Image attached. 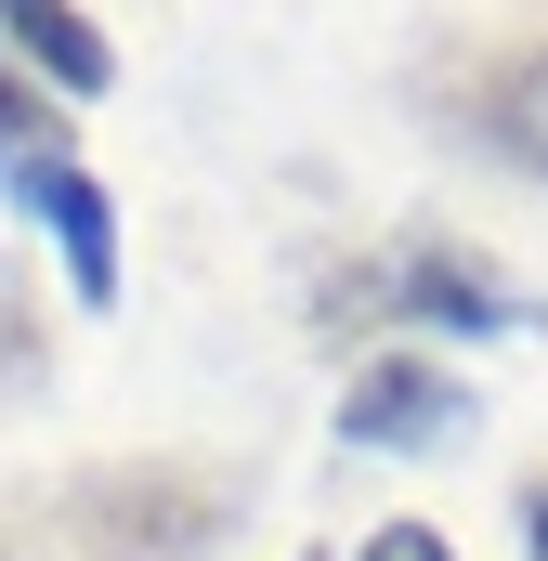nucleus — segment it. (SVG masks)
<instances>
[{"label":"nucleus","mask_w":548,"mask_h":561,"mask_svg":"<svg viewBox=\"0 0 548 561\" xmlns=\"http://www.w3.org/2000/svg\"><path fill=\"white\" fill-rule=\"evenodd\" d=\"M53 523L79 536V561H196L222 536V483L209 470H92V483H66L53 496Z\"/></svg>","instance_id":"f257e3e1"},{"label":"nucleus","mask_w":548,"mask_h":561,"mask_svg":"<svg viewBox=\"0 0 548 561\" xmlns=\"http://www.w3.org/2000/svg\"><path fill=\"white\" fill-rule=\"evenodd\" d=\"M379 300H406V313H457V327H536L510 287L483 275V262H457V249H406V262H379V275H340V287H327L340 340H353V313H379Z\"/></svg>","instance_id":"f03ea898"},{"label":"nucleus","mask_w":548,"mask_h":561,"mask_svg":"<svg viewBox=\"0 0 548 561\" xmlns=\"http://www.w3.org/2000/svg\"><path fill=\"white\" fill-rule=\"evenodd\" d=\"M340 431L353 444H444V431H470V392L444 366H418V353H379V366H353Z\"/></svg>","instance_id":"7ed1b4c3"},{"label":"nucleus","mask_w":548,"mask_h":561,"mask_svg":"<svg viewBox=\"0 0 548 561\" xmlns=\"http://www.w3.org/2000/svg\"><path fill=\"white\" fill-rule=\"evenodd\" d=\"M13 196L53 222V249H66L79 300H118V209H105V183H92V170H66V157H53V170H26Z\"/></svg>","instance_id":"20e7f679"},{"label":"nucleus","mask_w":548,"mask_h":561,"mask_svg":"<svg viewBox=\"0 0 548 561\" xmlns=\"http://www.w3.org/2000/svg\"><path fill=\"white\" fill-rule=\"evenodd\" d=\"M0 39L53 79V92H105L118 79V53H105V26L79 13V0H0Z\"/></svg>","instance_id":"39448f33"},{"label":"nucleus","mask_w":548,"mask_h":561,"mask_svg":"<svg viewBox=\"0 0 548 561\" xmlns=\"http://www.w3.org/2000/svg\"><path fill=\"white\" fill-rule=\"evenodd\" d=\"M470 131L496 144V157H523V170H548V39L496 53V66L470 79Z\"/></svg>","instance_id":"423d86ee"},{"label":"nucleus","mask_w":548,"mask_h":561,"mask_svg":"<svg viewBox=\"0 0 548 561\" xmlns=\"http://www.w3.org/2000/svg\"><path fill=\"white\" fill-rule=\"evenodd\" d=\"M53 157H66V144H53V92L0 66V170L26 183V170H53Z\"/></svg>","instance_id":"0eeeda50"},{"label":"nucleus","mask_w":548,"mask_h":561,"mask_svg":"<svg viewBox=\"0 0 548 561\" xmlns=\"http://www.w3.org/2000/svg\"><path fill=\"white\" fill-rule=\"evenodd\" d=\"M366 561H457V549H444L431 523H379V536H366Z\"/></svg>","instance_id":"6e6552de"},{"label":"nucleus","mask_w":548,"mask_h":561,"mask_svg":"<svg viewBox=\"0 0 548 561\" xmlns=\"http://www.w3.org/2000/svg\"><path fill=\"white\" fill-rule=\"evenodd\" d=\"M26 353H39V327H26V287H0V379H26Z\"/></svg>","instance_id":"1a4fd4ad"},{"label":"nucleus","mask_w":548,"mask_h":561,"mask_svg":"<svg viewBox=\"0 0 548 561\" xmlns=\"http://www.w3.org/2000/svg\"><path fill=\"white\" fill-rule=\"evenodd\" d=\"M536 561H548V496H536Z\"/></svg>","instance_id":"9d476101"}]
</instances>
